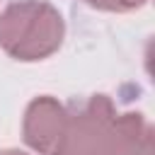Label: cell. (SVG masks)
Segmentation results:
<instances>
[{
  "label": "cell",
  "instance_id": "obj_4",
  "mask_svg": "<svg viewBox=\"0 0 155 155\" xmlns=\"http://www.w3.org/2000/svg\"><path fill=\"white\" fill-rule=\"evenodd\" d=\"M153 126L140 111H126L116 116L114 140L107 155H153Z\"/></svg>",
  "mask_w": 155,
  "mask_h": 155
},
{
  "label": "cell",
  "instance_id": "obj_2",
  "mask_svg": "<svg viewBox=\"0 0 155 155\" xmlns=\"http://www.w3.org/2000/svg\"><path fill=\"white\" fill-rule=\"evenodd\" d=\"M116 116L107 94H92L78 109H68L63 133L51 155H107L114 140Z\"/></svg>",
  "mask_w": 155,
  "mask_h": 155
},
{
  "label": "cell",
  "instance_id": "obj_3",
  "mask_svg": "<svg viewBox=\"0 0 155 155\" xmlns=\"http://www.w3.org/2000/svg\"><path fill=\"white\" fill-rule=\"evenodd\" d=\"M65 119H68V107L61 104L58 99L48 94L31 99L24 111V121H22L24 143L39 155H51V150L56 148L63 133Z\"/></svg>",
  "mask_w": 155,
  "mask_h": 155
},
{
  "label": "cell",
  "instance_id": "obj_1",
  "mask_svg": "<svg viewBox=\"0 0 155 155\" xmlns=\"http://www.w3.org/2000/svg\"><path fill=\"white\" fill-rule=\"evenodd\" d=\"M63 36V15L46 0H17L0 12V48L15 61H44L61 48Z\"/></svg>",
  "mask_w": 155,
  "mask_h": 155
},
{
  "label": "cell",
  "instance_id": "obj_5",
  "mask_svg": "<svg viewBox=\"0 0 155 155\" xmlns=\"http://www.w3.org/2000/svg\"><path fill=\"white\" fill-rule=\"evenodd\" d=\"M90 7L94 10H104V12H131L143 7L148 0H85Z\"/></svg>",
  "mask_w": 155,
  "mask_h": 155
},
{
  "label": "cell",
  "instance_id": "obj_6",
  "mask_svg": "<svg viewBox=\"0 0 155 155\" xmlns=\"http://www.w3.org/2000/svg\"><path fill=\"white\" fill-rule=\"evenodd\" d=\"M0 155H27L22 150H0Z\"/></svg>",
  "mask_w": 155,
  "mask_h": 155
}]
</instances>
